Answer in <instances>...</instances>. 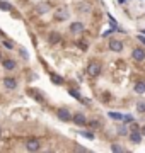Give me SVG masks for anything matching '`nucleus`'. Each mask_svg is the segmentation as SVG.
Segmentation results:
<instances>
[{"mask_svg":"<svg viewBox=\"0 0 145 153\" xmlns=\"http://www.w3.org/2000/svg\"><path fill=\"white\" fill-rule=\"evenodd\" d=\"M87 73H89V76H99L101 75V65L97 63V61H90L89 66H87Z\"/></svg>","mask_w":145,"mask_h":153,"instance_id":"f257e3e1","label":"nucleus"},{"mask_svg":"<svg viewBox=\"0 0 145 153\" xmlns=\"http://www.w3.org/2000/svg\"><path fill=\"white\" fill-rule=\"evenodd\" d=\"M39 148H41V143H39V140H28L26 141V150L28 152H38Z\"/></svg>","mask_w":145,"mask_h":153,"instance_id":"f03ea898","label":"nucleus"},{"mask_svg":"<svg viewBox=\"0 0 145 153\" xmlns=\"http://www.w3.org/2000/svg\"><path fill=\"white\" fill-rule=\"evenodd\" d=\"M72 119H73V123L77 126H85L87 124V117H85L82 112H77V114H73L72 116Z\"/></svg>","mask_w":145,"mask_h":153,"instance_id":"7ed1b4c3","label":"nucleus"},{"mask_svg":"<svg viewBox=\"0 0 145 153\" xmlns=\"http://www.w3.org/2000/svg\"><path fill=\"white\" fill-rule=\"evenodd\" d=\"M56 116H58V119H61V121H70L72 119V114H70V111L68 109H58L56 111Z\"/></svg>","mask_w":145,"mask_h":153,"instance_id":"20e7f679","label":"nucleus"},{"mask_svg":"<svg viewBox=\"0 0 145 153\" xmlns=\"http://www.w3.org/2000/svg\"><path fill=\"white\" fill-rule=\"evenodd\" d=\"M132 56H133L135 61H144L145 60V51L142 48H135L133 51H132Z\"/></svg>","mask_w":145,"mask_h":153,"instance_id":"39448f33","label":"nucleus"},{"mask_svg":"<svg viewBox=\"0 0 145 153\" xmlns=\"http://www.w3.org/2000/svg\"><path fill=\"white\" fill-rule=\"evenodd\" d=\"M109 49L120 53V51H123V43L121 41H118V39H111V41H109Z\"/></svg>","mask_w":145,"mask_h":153,"instance_id":"423d86ee","label":"nucleus"},{"mask_svg":"<svg viewBox=\"0 0 145 153\" xmlns=\"http://www.w3.org/2000/svg\"><path fill=\"white\" fill-rule=\"evenodd\" d=\"M68 19V10H63V9H58L55 12V21L61 22V21H67Z\"/></svg>","mask_w":145,"mask_h":153,"instance_id":"0eeeda50","label":"nucleus"},{"mask_svg":"<svg viewBox=\"0 0 145 153\" xmlns=\"http://www.w3.org/2000/svg\"><path fill=\"white\" fill-rule=\"evenodd\" d=\"M4 87L7 88V90H14V88H17V82L16 78H4Z\"/></svg>","mask_w":145,"mask_h":153,"instance_id":"6e6552de","label":"nucleus"},{"mask_svg":"<svg viewBox=\"0 0 145 153\" xmlns=\"http://www.w3.org/2000/svg\"><path fill=\"white\" fill-rule=\"evenodd\" d=\"M70 31H72L73 34H80L84 31V24H82V22H72V24H70Z\"/></svg>","mask_w":145,"mask_h":153,"instance_id":"1a4fd4ad","label":"nucleus"},{"mask_svg":"<svg viewBox=\"0 0 145 153\" xmlns=\"http://www.w3.org/2000/svg\"><path fill=\"white\" fill-rule=\"evenodd\" d=\"M130 140H132V143L138 145V143L142 141V133H138L137 129H133V131L130 133Z\"/></svg>","mask_w":145,"mask_h":153,"instance_id":"9d476101","label":"nucleus"},{"mask_svg":"<svg viewBox=\"0 0 145 153\" xmlns=\"http://www.w3.org/2000/svg\"><path fill=\"white\" fill-rule=\"evenodd\" d=\"M2 65H4L5 70H14V68H16V61L14 60H4L2 61Z\"/></svg>","mask_w":145,"mask_h":153,"instance_id":"9b49d317","label":"nucleus"},{"mask_svg":"<svg viewBox=\"0 0 145 153\" xmlns=\"http://www.w3.org/2000/svg\"><path fill=\"white\" fill-rule=\"evenodd\" d=\"M48 41H50L51 44H56L58 41H60V34L58 33H51L50 36H48Z\"/></svg>","mask_w":145,"mask_h":153,"instance_id":"f8f14e48","label":"nucleus"},{"mask_svg":"<svg viewBox=\"0 0 145 153\" xmlns=\"http://www.w3.org/2000/svg\"><path fill=\"white\" fill-rule=\"evenodd\" d=\"M68 92H70V95H72V97H75V99H77V100H82L84 104H89V102H87V100H85V99L82 97V95H80V94H78V92H75V90H72V88H70Z\"/></svg>","mask_w":145,"mask_h":153,"instance_id":"ddd939ff","label":"nucleus"},{"mask_svg":"<svg viewBox=\"0 0 145 153\" xmlns=\"http://www.w3.org/2000/svg\"><path fill=\"white\" fill-rule=\"evenodd\" d=\"M108 116H109V117H111L113 121H123V114L121 112H108Z\"/></svg>","mask_w":145,"mask_h":153,"instance_id":"4468645a","label":"nucleus"},{"mask_svg":"<svg viewBox=\"0 0 145 153\" xmlns=\"http://www.w3.org/2000/svg\"><path fill=\"white\" fill-rule=\"evenodd\" d=\"M135 92L137 94H145V83L144 82L135 83Z\"/></svg>","mask_w":145,"mask_h":153,"instance_id":"2eb2a0df","label":"nucleus"},{"mask_svg":"<svg viewBox=\"0 0 145 153\" xmlns=\"http://www.w3.org/2000/svg\"><path fill=\"white\" fill-rule=\"evenodd\" d=\"M50 78H51V82H53V83H56V85H60V83H63V78H61V76H58L56 73H51V75H50Z\"/></svg>","mask_w":145,"mask_h":153,"instance_id":"dca6fc26","label":"nucleus"},{"mask_svg":"<svg viewBox=\"0 0 145 153\" xmlns=\"http://www.w3.org/2000/svg\"><path fill=\"white\" fill-rule=\"evenodd\" d=\"M31 95H33L34 99H38L39 102H45V97H43V95H41L39 92H34V90H31Z\"/></svg>","mask_w":145,"mask_h":153,"instance_id":"f3484780","label":"nucleus"},{"mask_svg":"<svg viewBox=\"0 0 145 153\" xmlns=\"http://www.w3.org/2000/svg\"><path fill=\"white\" fill-rule=\"evenodd\" d=\"M137 111H138V112H145V102L144 100H138V102H137Z\"/></svg>","mask_w":145,"mask_h":153,"instance_id":"a211bd4d","label":"nucleus"},{"mask_svg":"<svg viewBox=\"0 0 145 153\" xmlns=\"http://www.w3.org/2000/svg\"><path fill=\"white\" fill-rule=\"evenodd\" d=\"M0 9H2V10H12V5L7 4V2H0Z\"/></svg>","mask_w":145,"mask_h":153,"instance_id":"6ab92c4d","label":"nucleus"},{"mask_svg":"<svg viewBox=\"0 0 145 153\" xmlns=\"http://www.w3.org/2000/svg\"><path fill=\"white\" fill-rule=\"evenodd\" d=\"M123 121H125V123H133V116L132 114H123Z\"/></svg>","mask_w":145,"mask_h":153,"instance_id":"aec40b11","label":"nucleus"},{"mask_svg":"<svg viewBox=\"0 0 145 153\" xmlns=\"http://www.w3.org/2000/svg\"><path fill=\"white\" fill-rule=\"evenodd\" d=\"M80 134H82V136H85L87 140H94V134H92V133H80Z\"/></svg>","mask_w":145,"mask_h":153,"instance_id":"412c9836","label":"nucleus"},{"mask_svg":"<svg viewBox=\"0 0 145 153\" xmlns=\"http://www.w3.org/2000/svg\"><path fill=\"white\" fill-rule=\"evenodd\" d=\"M111 150H113V152H123V148L120 146V145H113Z\"/></svg>","mask_w":145,"mask_h":153,"instance_id":"4be33fe9","label":"nucleus"},{"mask_svg":"<svg viewBox=\"0 0 145 153\" xmlns=\"http://www.w3.org/2000/svg\"><path fill=\"white\" fill-rule=\"evenodd\" d=\"M4 46H5L7 49H12V48H14V44H12L10 41H4Z\"/></svg>","mask_w":145,"mask_h":153,"instance_id":"5701e85b","label":"nucleus"},{"mask_svg":"<svg viewBox=\"0 0 145 153\" xmlns=\"http://www.w3.org/2000/svg\"><path fill=\"white\" fill-rule=\"evenodd\" d=\"M118 133H120V136H125V134H126L128 131H126V128L123 126V128H120V131H118Z\"/></svg>","mask_w":145,"mask_h":153,"instance_id":"b1692460","label":"nucleus"},{"mask_svg":"<svg viewBox=\"0 0 145 153\" xmlns=\"http://www.w3.org/2000/svg\"><path fill=\"white\" fill-rule=\"evenodd\" d=\"M138 41H140V43H144V44H145V36H142V34H138Z\"/></svg>","mask_w":145,"mask_h":153,"instance_id":"393cba45","label":"nucleus"},{"mask_svg":"<svg viewBox=\"0 0 145 153\" xmlns=\"http://www.w3.org/2000/svg\"><path fill=\"white\" fill-rule=\"evenodd\" d=\"M21 56H24V58H28V51H24V49H21Z\"/></svg>","mask_w":145,"mask_h":153,"instance_id":"a878e982","label":"nucleus"},{"mask_svg":"<svg viewBox=\"0 0 145 153\" xmlns=\"http://www.w3.org/2000/svg\"><path fill=\"white\" fill-rule=\"evenodd\" d=\"M142 134H145V128H142Z\"/></svg>","mask_w":145,"mask_h":153,"instance_id":"bb28decb","label":"nucleus"},{"mask_svg":"<svg viewBox=\"0 0 145 153\" xmlns=\"http://www.w3.org/2000/svg\"><path fill=\"white\" fill-rule=\"evenodd\" d=\"M0 136H2V129H0Z\"/></svg>","mask_w":145,"mask_h":153,"instance_id":"cd10ccee","label":"nucleus"},{"mask_svg":"<svg viewBox=\"0 0 145 153\" xmlns=\"http://www.w3.org/2000/svg\"><path fill=\"white\" fill-rule=\"evenodd\" d=\"M0 61H2V56H0Z\"/></svg>","mask_w":145,"mask_h":153,"instance_id":"c85d7f7f","label":"nucleus"},{"mask_svg":"<svg viewBox=\"0 0 145 153\" xmlns=\"http://www.w3.org/2000/svg\"><path fill=\"white\" fill-rule=\"evenodd\" d=\"M142 33H144V34H145V31H142Z\"/></svg>","mask_w":145,"mask_h":153,"instance_id":"c756f323","label":"nucleus"}]
</instances>
